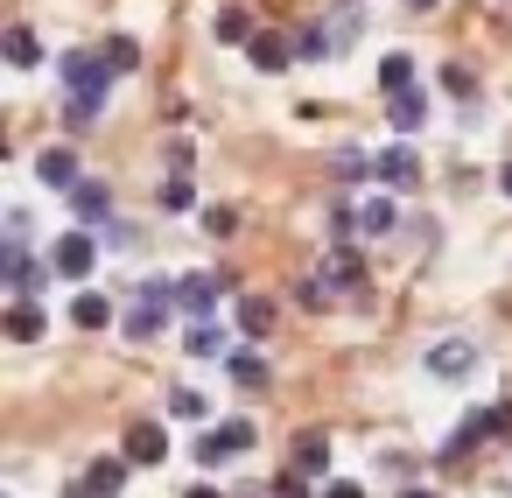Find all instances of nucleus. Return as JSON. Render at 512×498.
<instances>
[{"instance_id":"f257e3e1","label":"nucleus","mask_w":512,"mask_h":498,"mask_svg":"<svg viewBox=\"0 0 512 498\" xmlns=\"http://www.w3.org/2000/svg\"><path fill=\"white\" fill-rule=\"evenodd\" d=\"M57 78L71 85V127H92V120H99V99H106V85H113L106 57L71 50V57H57Z\"/></svg>"},{"instance_id":"f03ea898","label":"nucleus","mask_w":512,"mask_h":498,"mask_svg":"<svg viewBox=\"0 0 512 498\" xmlns=\"http://www.w3.org/2000/svg\"><path fill=\"white\" fill-rule=\"evenodd\" d=\"M50 274H57V267H50V260H36V253H29V239H8V246H0V281H8L15 295H29V302H36Z\"/></svg>"},{"instance_id":"7ed1b4c3","label":"nucleus","mask_w":512,"mask_h":498,"mask_svg":"<svg viewBox=\"0 0 512 498\" xmlns=\"http://www.w3.org/2000/svg\"><path fill=\"white\" fill-rule=\"evenodd\" d=\"M50 267H57L64 281H92V267H99V239H92V232H64V239L50 246Z\"/></svg>"},{"instance_id":"20e7f679","label":"nucleus","mask_w":512,"mask_h":498,"mask_svg":"<svg viewBox=\"0 0 512 498\" xmlns=\"http://www.w3.org/2000/svg\"><path fill=\"white\" fill-rule=\"evenodd\" d=\"M372 176H379V183L400 197V190H414V183H421V155H414L407 141H393L386 155H372Z\"/></svg>"},{"instance_id":"39448f33","label":"nucleus","mask_w":512,"mask_h":498,"mask_svg":"<svg viewBox=\"0 0 512 498\" xmlns=\"http://www.w3.org/2000/svg\"><path fill=\"white\" fill-rule=\"evenodd\" d=\"M218 288H225L218 274H183V281H176V309H183L190 323H211V309H218Z\"/></svg>"},{"instance_id":"423d86ee","label":"nucleus","mask_w":512,"mask_h":498,"mask_svg":"<svg viewBox=\"0 0 512 498\" xmlns=\"http://www.w3.org/2000/svg\"><path fill=\"white\" fill-rule=\"evenodd\" d=\"M120 456H134V463H169V428H162V421H134L127 442H120Z\"/></svg>"},{"instance_id":"0eeeda50","label":"nucleus","mask_w":512,"mask_h":498,"mask_svg":"<svg viewBox=\"0 0 512 498\" xmlns=\"http://www.w3.org/2000/svg\"><path fill=\"white\" fill-rule=\"evenodd\" d=\"M36 176H43L50 190H64V197H71V190L85 183V176H78V148H43V155H36Z\"/></svg>"},{"instance_id":"6e6552de","label":"nucleus","mask_w":512,"mask_h":498,"mask_svg":"<svg viewBox=\"0 0 512 498\" xmlns=\"http://www.w3.org/2000/svg\"><path fill=\"white\" fill-rule=\"evenodd\" d=\"M127 477H134V456H92V470H85L92 498H120V491H127Z\"/></svg>"},{"instance_id":"1a4fd4ad","label":"nucleus","mask_w":512,"mask_h":498,"mask_svg":"<svg viewBox=\"0 0 512 498\" xmlns=\"http://www.w3.org/2000/svg\"><path fill=\"white\" fill-rule=\"evenodd\" d=\"M246 57H253V71H288V64H295L302 50H295L288 36H274V29H260V36L246 43Z\"/></svg>"},{"instance_id":"9d476101","label":"nucleus","mask_w":512,"mask_h":498,"mask_svg":"<svg viewBox=\"0 0 512 498\" xmlns=\"http://www.w3.org/2000/svg\"><path fill=\"white\" fill-rule=\"evenodd\" d=\"M421 365H428L435 379H463V372L477 365V351H470L463 337H449V344H428V358H421Z\"/></svg>"},{"instance_id":"9b49d317","label":"nucleus","mask_w":512,"mask_h":498,"mask_svg":"<svg viewBox=\"0 0 512 498\" xmlns=\"http://www.w3.org/2000/svg\"><path fill=\"white\" fill-rule=\"evenodd\" d=\"M484 435H498V421H491V407H477V414H463V428L442 442V463H456V456H470Z\"/></svg>"},{"instance_id":"f8f14e48","label":"nucleus","mask_w":512,"mask_h":498,"mask_svg":"<svg viewBox=\"0 0 512 498\" xmlns=\"http://www.w3.org/2000/svg\"><path fill=\"white\" fill-rule=\"evenodd\" d=\"M386 120H393V134L407 141V134L428 127V99H421V92H393V99H386Z\"/></svg>"},{"instance_id":"ddd939ff","label":"nucleus","mask_w":512,"mask_h":498,"mask_svg":"<svg viewBox=\"0 0 512 498\" xmlns=\"http://www.w3.org/2000/svg\"><path fill=\"white\" fill-rule=\"evenodd\" d=\"M393 225H400V204H393V190H386V197H365V204H358V232H365V239H386Z\"/></svg>"},{"instance_id":"4468645a","label":"nucleus","mask_w":512,"mask_h":498,"mask_svg":"<svg viewBox=\"0 0 512 498\" xmlns=\"http://www.w3.org/2000/svg\"><path fill=\"white\" fill-rule=\"evenodd\" d=\"M71 211H78V218H85V225H106V211H113V190H106V183H92V176H85V183H78V190H71Z\"/></svg>"},{"instance_id":"2eb2a0df","label":"nucleus","mask_w":512,"mask_h":498,"mask_svg":"<svg viewBox=\"0 0 512 498\" xmlns=\"http://www.w3.org/2000/svg\"><path fill=\"white\" fill-rule=\"evenodd\" d=\"M323 281H330V288H365V260H358L351 246H330V260H323Z\"/></svg>"},{"instance_id":"dca6fc26","label":"nucleus","mask_w":512,"mask_h":498,"mask_svg":"<svg viewBox=\"0 0 512 498\" xmlns=\"http://www.w3.org/2000/svg\"><path fill=\"white\" fill-rule=\"evenodd\" d=\"M0 323H8V337H15V344H36V337H43V309H36L29 295H15V309L0 316Z\"/></svg>"},{"instance_id":"f3484780","label":"nucleus","mask_w":512,"mask_h":498,"mask_svg":"<svg viewBox=\"0 0 512 498\" xmlns=\"http://www.w3.org/2000/svg\"><path fill=\"white\" fill-rule=\"evenodd\" d=\"M0 50H8V64H15V71H36V64H43L36 29H8V36H0Z\"/></svg>"},{"instance_id":"a211bd4d","label":"nucleus","mask_w":512,"mask_h":498,"mask_svg":"<svg viewBox=\"0 0 512 498\" xmlns=\"http://www.w3.org/2000/svg\"><path fill=\"white\" fill-rule=\"evenodd\" d=\"M211 29H218V43H232V50H246V43H253V36H260V29H253V15H246V8H218V22H211Z\"/></svg>"},{"instance_id":"6ab92c4d","label":"nucleus","mask_w":512,"mask_h":498,"mask_svg":"<svg viewBox=\"0 0 512 498\" xmlns=\"http://www.w3.org/2000/svg\"><path fill=\"white\" fill-rule=\"evenodd\" d=\"M71 323H78V330H106V323H113V302H106L99 288H85V295L71 302Z\"/></svg>"},{"instance_id":"aec40b11","label":"nucleus","mask_w":512,"mask_h":498,"mask_svg":"<svg viewBox=\"0 0 512 498\" xmlns=\"http://www.w3.org/2000/svg\"><path fill=\"white\" fill-rule=\"evenodd\" d=\"M239 330L246 337H274V302L267 295H239Z\"/></svg>"},{"instance_id":"412c9836","label":"nucleus","mask_w":512,"mask_h":498,"mask_svg":"<svg viewBox=\"0 0 512 498\" xmlns=\"http://www.w3.org/2000/svg\"><path fill=\"white\" fill-rule=\"evenodd\" d=\"M183 351H190V358H232V344H225V330H218V323H190Z\"/></svg>"},{"instance_id":"4be33fe9","label":"nucleus","mask_w":512,"mask_h":498,"mask_svg":"<svg viewBox=\"0 0 512 498\" xmlns=\"http://www.w3.org/2000/svg\"><path fill=\"white\" fill-rule=\"evenodd\" d=\"M225 379L253 393V386H267V358H260V351H232V358H225Z\"/></svg>"},{"instance_id":"5701e85b","label":"nucleus","mask_w":512,"mask_h":498,"mask_svg":"<svg viewBox=\"0 0 512 498\" xmlns=\"http://www.w3.org/2000/svg\"><path fill=\"white\" fill-rule=\"evenodd\" d=\"M379 92H386V99H393V92H414V57H407V50H393V57L379 64Z\"/></svg>"},{"instance_id":"b1692460","label":"nucleus","mask_w":512,"mask_h":498,"mask_svg":"<svg viewBox=\"0 0 512 498\" xmlns=\"http://www.w3.org/2000/svg\"><path fill=\"white\" fill-rule=\"evenodd\" d=\"M295 470H309V477H323V470H330V435H316V428H309V435L295 442Z\"/></svg>"},{"instance_id":"393cba45","label":"nucleus","mask_w":512,"mask_h":498,"mask_svg":"<svg viewBox=\"0 0 512 498\" xmlns=\"http://www.w3.org/2000/svg\"><path fill=\"white\" fill-rule=\"evenodd\" d=\"M99 57H106V71H113V78H127V71L141 64V43H134V36H106V50H99Z\"/></svg>"},{"instance_id":"a878e982","label":"nucleus","mask_w":512,"mask_h":498,"mask_svg":"<svg viewBox=\"0 0 512 498\" xmlns=\"http://www.w3.org/2000/svg\"><path fill=\"white\" fill-rule=\"evenodd\" d=\"M155 204H162V211H190V204H197V183H190V176H162Z\"/></svg>"},{"instance_id":"bb28decb","label":"nucleus","mask_w":512,"mask_h":498,"mask_svg":"<svg viewBox=\"0 0 512 498\" xmlns=\"http://www.w3.org/2000/svg\"><path fill=\"white\" fill-rule=\"evenodd\" d=\"M372 176V155L365 148H337V183H365Z\"/></svg>"},{"instance_id":"cd10ccee","label":"nucleus","mask_w":512,"mask_h":498,"mask_svg":"<svg viewBox=\"0 0 512 498\" xmlns=\"http://www.w3.org/2000/svg\"><path fill=\"white\" fill-rule=\"evenodd\" d=\"M169 414H176V421H204L211 407H204V393H197V386H176V393H169Z\"/></svg>"},{"instance_id":"c85d7f7f","label":"nucleus","mask_w":512,"mask_h":498,"mask_svg":"<svg viewBox=\"0 0 512 498\" xmlns=\"http://www.w3.org/2000/svg\"><path fill=\"white\" fill-rule=\"evenodd\" d=\"M225 456H239V449L225 442V428H211V435H197V463H204V470H218Z\"/></svg>"},{"instance_id":"c756f323","label":"nucleus","mask_w":512,"mask_h":498,"mask_svg":"<svg viewBox=\"0 0 512 498\" xmlns=\"http://www.w3.org/2000/svg\"><path fill=\"white\" fill-rule=\"evenodd\" d=\"M358 239V204H337L330 211V246H351Z\"/></svg>"},{"instance_id":"7c9ffc66","label":"nucleus","mask_w":512,"mask_h":498,"mask_svg":"<svg viewBox=\"0 0 512 498\" xmlns=\"http://www.w3.org/2000/svg\"><path fill=\"white\" fill-rule=\"evenodd\" d=\"M267 498H309V470H295V463H288V470L267 484Z\"/></svg>"},{"instance_id":"2f4dec72","label":"nucleus","mask_w":512,"mask_h":498,"mask_svg":"<svg viewBox=\"0 0 512 498\" xmlns=\"http://www.w3.org/2000/svg\"><path fill=\"white\" fill-rule=\"evenodd\" d=\"M204 232H211V239H232V232H239V211H232V204H211V211H204Z\"/></svg>"},{"instance_id":"473e14b6","label":"nucleus","mask_w":512,"mask_h":498,"mask_svg":"<svg viewBox=\"0 0 512 498\" xmlns=\"http://www.w3.org/2000/svg\"><path fill=\"white\" fill-rule=\"evenodd\" d=\"M442 92H456V99H470V92H477V78H470L463 64H442Z\"/></svg>"},{"instance_id":"72a5a7b5","label":"nucleus","mask_w":512,"mask_h":498,"mask_svg":"<svg viewBox=\"0 0 512 498\" xmlns=\"http://www.w3.org/2000/svg\"><path fill=\"white\" fill-rule=\"evenodd\" d=\"M295 302H302V309H330V281H323V274H316V281H302V288H295Z\"/></svg>"},{"instance_id":"f704fd0d","label":"nucleus","mask_w":512,"mask_h":498,"mask_svg":"<svg viewBox=\"0 0 512 498\" xmlns=\"http://www.w3.org/2000/svg\"><path fill=\"white\" fill-rule=\"evenodd\" d=\"M295 50H302V57H330L337 43H330V29H302V43H295Z\"/></svg>"},{"instance_id":"c9c22d12","label":"nucleus","mask_w":512,"mask_h":498,"mask_svg":"<svg viewBox=\"0 0 512 498\" xmlns=\"http://www.w3.org/2000/svg\"><path fill=\"white\" fill-rule=\"evenodd\" d=\"M323 498H365V484H351V477H330V484H323Z\"/></svg>"},{"instance_id":"e433bc0d","label":"nucleus","mask_w":512,"mask_h":498,"mask_svg":"<svg viewBox=\"0 0 512 498\" xmlns=\"http://www.w3.org/2000/svg\"><path fill=\"white\" fill-rule=\"evenodd\" d=\"M183 498H225V491H218V484H190Z\"/></svg>"},{"instance_id":"4c0bfd02","label":"nucleus","mask_w":512,"mask_h":498,"mask_svg":"<svg viewBox=\"0 0 512 498\" xmlns=\"http://www.w3.org/2000/svg\"><path fill=\"white\" fill-rule=\"evenodd\" d=\"M498 190H505V197H512V162H505V169H498Z\"/></svg>"},{"instance_id":"58836bf2","label":"nucleus","mask_w":512,"mask_h":498,"mask_svg":"<svg viewBox=\"0 0 512 498\" xmlns=\"http://www.w3.org/2000/svg\"><path fill=\"white\" fill-rule=\"evenodd\" d=\"M407 8H414V15H428V8H435V0H407Z\"/></svg>"},{"instance_id":"ea45409f","label":"nucleus","mask_w":512,"mask_h":498,"mask_svg":"<svg viewBox=\"0 0 512 498\" xmlns=\"http://www.w3.org/2000/svg\"><path fill=\"white\" fill-rule=\"evenodd\" d=\"M400 498H435V491H400Z\"/></svg>"}]
</instances>
